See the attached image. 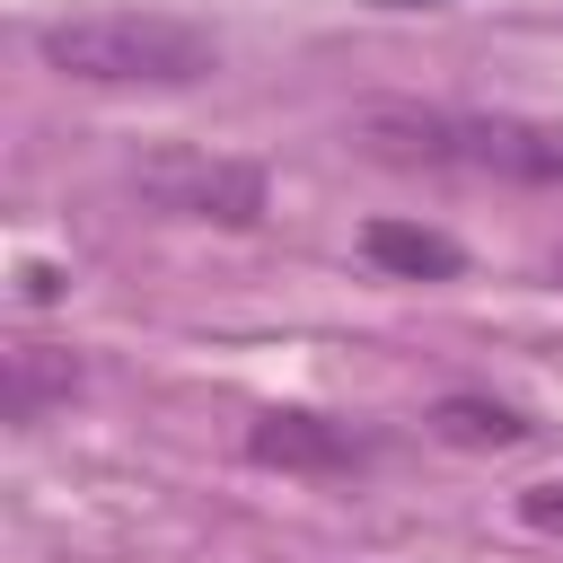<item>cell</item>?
<instances>
[{
	"mask_svg": "<svg viewBox=\"0 0 563 563\" xmlns=\"http://www.w3.org/2000/svg\"><path fill=\"white\" fill-rule=\"evenodd\" d=\"M35 53L79 88H194L220 70V35L176 9H70L35 26Z\"/></svg>",
	"mask_w": 563,
	"mask_h": 563,
	"instance_id": "6da1fadb",
	"label": "cell"
},
{
	"mask_svg": "<svg viewBox=\"0 0 563 563\" xmlns=\"http://www.w3.org/2000/svg\"><path fill=\"white\" fill-rule=\"evenodd\" d=\"M361 150L396 167H484L510 185H563V123L528 114H457V106H369L352 123Z\"/></svg>",
	"mask_w": 563,
	"mask_h": 563,
	"instance_id": "7a4b0ae2",
	"label": "cell"
},
{
	"mask_svg": "<svg viewBox=\"0 0 563 563\" xmlns=\"http://www.w3.org/2000/svg\"><path fill=\"white\" fill-rule=\"evenodd\" d=\"M132 185L141 202L176 211V220H220V229H255L264 220V167L255 158H229V150H194V141H158L132 158Z\"/></svg>",
	"mask_w": 563,
	"mask_h": 563,
	"instance_id": "3957f363",
	"label": "cell"
},
{
	"mask_svg": "<svg viewBox=\"0 0 563 563\" xmlns=\"http://www.w3.org/2000/svg\"><path fill=\"white\" fill-rule=\"evenodd\" d=\"M246 449H255L264 466H282V475H343V466L369 457V440H352V431L325 422V413H264V422L246 431Z\"/></svg>",
	"mask_w": 563,
	"mask_h": 563,
	"instance_id": "277c9868",
	"label": "cell"
},
{
	"mask_svg": "<svg viewBox=\"0 0 563 563\" xmlns=\"http://www.w3.org/2000/svg\"><path fill=\"white\" fill-rule=\"evenodd\" d=\"M361 255L378 273H396V282H449V273H466V246L440 238V229H422V220H369Z\"/></svg>",
	"mask_w": 563,
	"mask_h": 563,
	"instance_id": "5b68a950",
	"label": "cell"
},
{
	"mask_svg": "<svg viewBox=\"0 0 563 563\" xmlns=\"http://www.w3.org/2000/svg\"><path fill=\"white\" fill-rule=\"evenodd\" d=\"M431 431H440L449 449H519L537 422H528L519 405H501V396H475V387H457V396H440V405H431Z\"/></svg>",
	"mask_w": 563,
	"mask_h": 563,
	"instance_id": "8992f818",
	"label": "cell"
},
{
	"mask_svg": "<svg viewBox=\"0 0 563 563\" xmlns=\"http://www.w3.org/2000/svg\"><path fill=\"white\" fill-rule=\"evenodd\" d=\"M70 387H79L70 352H53V343H18L9 352V422H44V405L70 396Z\"/></svg>",
	"mask_w": 563,
	"mask_h": 563,
	"instance_id": "52a82bcc",
	"label": "cell"
},
{
	"mask_svg": "<svg viewBox=\"0 0 563 563\" xmlns=\"http://www.w3.org/2000/svg\"><path fill=\"white\" fill-rule=\"evenodd\" d=\"M519 519H528L537 537H563V484H528V493H519Z\"/></svg>",
	"mask_w": 563,
	"mask_h": 563,
	"instance_id": "ba28073f",
	"label": "cell"
},
{
	"mask_svg": "<svg viewBox=\"0 0 563 563\" xmlns=\"http://www.w3.org/2000/svg\"><path fill=\"white\" fill-rule=\"evenodd\" d=\"M18 282H26V299H35V308H53V299H62V273H53V264H26Z\"/></svg>",
	"mask_w": 563,
	"mask_h": 563,
	"instance_id": "9c48e42d",
	"label": "cell"
}]
</instances>
